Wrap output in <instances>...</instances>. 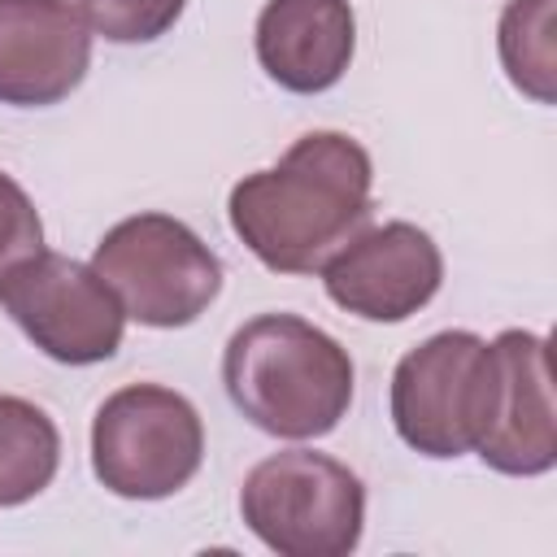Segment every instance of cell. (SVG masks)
Returning a JSON list of instances; mask_svg holds the SVG:
<instances>
[{
  "label": "cell",
  "instance_id": "cell-1",
  "mask_svg": "<svg viewBox=\"0 0 557 557\" xmlns=\"http://www.w3.org/2000/svg\"><path fill=\"white\" fill-rule=\"evenodd\" d=\"M370 187L374 161L352 135L309 131L231 187L226 218L265 270L313 274L370 222Z\"/></svg>",
  "mask_w": 557,
  "mask_h": 557
},
{
  "label": "cell",
  "instance_id": "cell-2",
  "mask_svg": "<svg viewBox=\"0 0 557 557\" xmlns=\"http://www.w3.org/2000/svg\"><path fill=\"white\" fill-rule=\"evenodd\" d=\"M231 405L274 440H322L352 405L357 370L348 348L296 313L244 322L222 352Z\"/></svg>",
  "mask_w": 557,
  "mask_h": 557
},
{
  "label": "cell",
  "instance_id": "cell-3",
  "mask_svg": "<svg viewBox=\"0 0 557 557\" xmlns=\"http://www.w3.org/2000/svg\"><path fill=\"white\" fill-rule=\"evenodd\" d=\"M239 518L278 557H348L366 531V483L326 453L283 448L244 474Z\"/></svg>",
  "mask_w": 557,
  "mask_h": 557
},
{
  "label": "cell",
  "instance_id": "cell-4",
  "mask_svg": "<svg viewBox=\"0 0 557 557\" xmlns=\"http://www.w3.org/2000/svg\"><path fill=\"white\" fill-rule=\"evenodd\" d=\"M126 318L152 331L191 326L222 292V257L170 213H135L109 226L91 252Z\"/></svg>",
  "mask_w": 557,
  "mask_h": 557
},
{
  "label": "cell",
  "instance_id": "cell-5",
  "mask_svg": "<svg viewBox=\"0 0 557 557\" xmlns=\"http://www.w3.org/2000/svg\"><path fill=\"white\" fill-rule=\"evenodd\" d=\"M496 400V352L474 331H440L392 370V426L431 457L453 461L479 448Z\"/></svg>",
  "mask_w": 557,
  "mask_h": 557
},
{
  "label": "cell",
  "instance_id": "cell-6",
  "mask_svg": "<svg viewBox=\"0 0 557 557\" xmlns=\"http://www.w3.org/2000/svg\"><path fill=\"white\" fill-rule=\"evenodd\" d=\"M205 461L196 405L161 383H126L91 418V470L122 500H165Z\"/></svg>",
  "mask_w": 557,
  "mask_h": 557
},
{
  "label": "cell",
  "instance_id": "cell-7",
  "mask_svg": "<svg viewBox=\"0 0 557 557\" xmlns=\"http://www.w3.org/2000/svg\"><path fill=\"white\" fill-rule=\"evenodd\" d=\"M0 305L22 335L61 366H96L122 348L126 309L91 265L65 252L39 248L26 257L0 283Z\"/></svg>",
  "mask_w": 557,
  "mask_h": 557
},
{
  "label": "cell",
  "instance_id": "cell-8",
  "mask_svg": "<svg viewBox=\"0 0 557 557\" xmlns=\"http://www.w3.org/2000/svg\"><path fill=\"white\" fill-rule=\"evenodd\" d=\"M444 283L440 244L413 222L361 226L326 265V296L361 322H405L435 300Z\"/></svg>",
  "mask_w": 557,
  "mask_h": 557
},
{
  "label": "cell",
  "instance_id": "cell-9",
  "mask_svg": "<svg viewBox=\"0 0 557 557\" xmlns=\"http://www.w3.org/2000/svg\"><path fill=\"white\" fill-rule=\"evenodd\" d=\"M496 352V400L479 440L483 466L513 479H535L557 466V418H553V370L548 344L535 331H500Z\"/></svg>",
  "mask_w": 557,
  "mask_h": 557
},
{
  "label": "cell",
  "instance_id": "cell-10",
  "mask_svg": "<svg viewBox=\"0 0 557 557\" xmlns=\"http://www.w3.org/2000/svg\"><path fill=\"white\" fill-rule=\"evenodd\" d=\"M91 70V26L70 0H0V104L48 109Z\"/></svg>",
  "mask_w": 557,
  "mask_h": 557
},
{
  "label": "cell",
  "instance_id": "cell-11",
  "mask_svg": "<svg viewBox=\"0 0 557 557\" xmlns=\"http://www.w3.org/2000/svg\"><path fill=\"white\" fill-rule=\"evenodd\" d=\"M252 48L261 70L296 96L331 91L357 52V13L348 0H265Z\"/></svg>",
  "mask_w": 557,
  "mask_h": 557
},
{
  "label": "cell",
  "instance_id": "cell-12",
  "mask_svg": "<svg viewBox=\"0 0 557 557\" xmlns=\"http://www.w3.org/2000/svg\"><path fill=\"white\" fill-rule=\"evenodd\" d=\"M61 466L57 422L26 396L0 392V509L35 500Z\"/></svg>",
  "mask_w": 557,
  "mask_h": 557
},
{
  "label": "cell",
  "instance_id": "cell-13",
  "mask_svg": "<svg viewBox=\"0 0 557 557\" xmlns=\"http://www.w3.org/2000/svg\"><path fill=\"white\" fill-rule=\"evenodd\" d=\"M496 48L509 83L553 104V78H557V44H553V0H509L496 26Z\"/></svg>",
  "mask_w": 557,
  "mask_h": 557
},
{
  "label": "cell",
  "instance_id": "cell-14",
  "mask_svg": "<svg viewBox=\"0 0 557 557\" xmlns=\"http://www.w3.org/2000/svg\"><path fill=\"white\" fill-rule=\"evenodd\" d=\"M187 0H78L83 22L109 44H152L183 17Z\"/></svg>",
  "mask_w": 557,
  "mask_h": 557
},
{
  "label": "cell",
  "instance_id": "cell-15",
  "mask_svg": "<svg viewBox=\"0 0 557 557\" xmlns=\"http://www.w3.org/2000/svg\"><path fill=\"white\" fill-rule=\"evenodd\" d=\"M44 248V222L26 187L0 170V283Z\"/></svg>",
  "mask_w": 557,
  "mask_h": 557
}]
</instances>
